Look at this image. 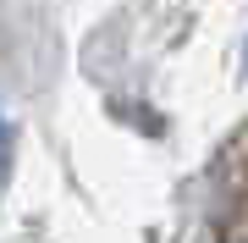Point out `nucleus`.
<instances>
[{"label": "nucleus", "mask_w": 248, "mask_h": 243, "mask_svg": "<svg viewBox=\"0 0 248 243\" xmlns=\"http://www.w3.org/2000/svg\"><path fill=\"white\" fill-rule=\"evenodd\" d=\"M0 144H6V127H0Z\"/></svg>", "instance_id": "obj_1"}]
</instances>
